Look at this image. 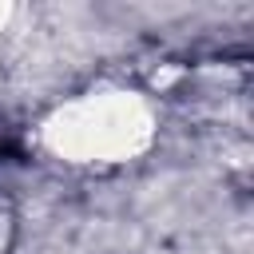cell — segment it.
<instances>
[{
  "mask_svg": "<svg viewBox=\"0 0 254 254\" xmlns=\"http://www.w3.org/2000/svg\"><path fill=\"white\" fill-rule=\"evenodd\" d=\"M4 151H8V147H4V143H0V155H4Z\"/></svg>",
  "mask_w": 254,
  "mask_h": 254,
  "instance_id": "obj_1",
  "label": "cell"
}]
</instances>
